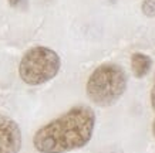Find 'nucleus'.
Here are the masks:
<instances>
[{
    "mask_svg": "<svg viewBox=\"0 0 155 153\" xmlns=\"http://www.w3.org/2000/svg\"><path fill=\"white\" fill-rule=\"evenodd\" d=\"M95 112L78 105L41 126L34 133L33 145L40 153H66L84 148L93 138Z\"/></svg>",
    "mask_w": 155,
    "mask_h": 153,
    "instance_id": "obj_1",
    "label": "nucleus"
},
{
    "mask_svg": "<svg viewBox=\"0 0 155 153\" xmlns=\"http://www.w3.org/2000/svg\"><path fill=\"white\" fill-rule=\"evenodd\" d=\"M127 74L122 67L107 62L97 67L87 81V95L98 107H113L127 91Z\"/></svg>",
    "mask_w": 155,
    "mask_h": 153,
    "instance_id": "obj_2",
    "label": "nucleus"
},
{
    "mask_svg": "<svg viewBox=\"0 0 155 153\" xmlns=\"http://www.w3.org/2000/svg\"><path fill=\"white\" fill-rule=\"evenodd\" d=\"M60 57L48 47H33L24 53L19 65V74L27 85H41L58 74Z\"/></svg>",
    "mask_w": 155,
    "mask_h": 153,
    "instance_id": "obj_3",
    "label": "nucleus"
},
{
    "mask_svg": "<svg viewBox=\"0 0 155 153\" xmlns=\"http://www.w3.org/2000/svg\"><path fill=\"white\" fill-rule=\"evenodd\" d=\"M21 149V130L12 118L0 115V153H19Z\"/></svg>",
    "mask_w": 155,
    "mask_h": 153,
    "instance_id": "obj_4",
    "label": "nucleus"
},
{
    "mask_svg": "<svg viewBox=\"0 0 155 153\" xmlns=\"http://www.w3.org/2000/svg\"><path fill=\"white\" fill-rule=\"evenodd\" d=\"M131 67H132V72H134L137 78H144L151 71L152 60L148 56L142 54V53H135L131 57Z\"/></svg>",
    "mask_w": 155,
    "mask_h": 153,
    "instance_id": "obj_5",
    "label": "nucleus"
},
{
    "mask_svg": "<svg viewBox=\"0 0 155 153\" xmlns=\"http://www.w3.org/2000/svg\"><path fill=\"white\" fill-rule=\"evenodd\" d=\"M141 10L147 17H155V0H144Z\"/></svg>",
    "mask_w": 155,
    "mask_h": 153,
    "instance_id": "obj_6",
    "label": "nucleus"
},
{
    "mask_svg": "<svg viewBox=\"0 0 155 153\" xmlns=\"http://www.w3.org/2000/svg\"><path fill=\"white\" fill-rule=\"evenodd\" d=\"M151 105H152V109L155 111V85L151 89Z\"/></svg>",
    "mask_w": 155,
    "mask_h": 153,
    "instance_id": "obj_7",
    "label": "nucleus"
},
{
    "mask_svg": "<svg viewBox=\"0 0 155 153\" xmlns=\"http://www.w3.org/2000/svg\"><path fill=\"white\" fill-rule=\"evenodd\" d=\"M21 2V0H9V3H10V6H17Z\"/></svg>",
    "mask_w": 155,
    "mask_h": 153,
    "instance_id": "obj_8",
    "label": "nucleus"
},
{
    "mask_svg": "<svg viewBox=\"0 0 155 153\" xmlns=\"http://www.w3.org/2000/svg\"><path fill=\"white\" fill-rule=\"evenodd\" d=\"M152 133H154V136H155V119H154V122H152Z\"/></svg>",
    "mask_w": 155,
    "mask_h": 153,
    "instance_id": "obj_9",
    "label": "nucleus"
}]
</instances>
